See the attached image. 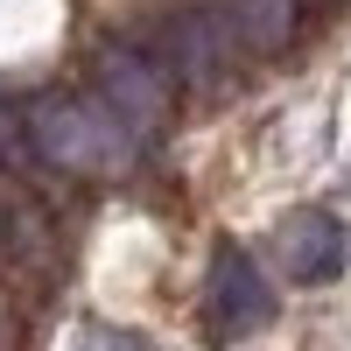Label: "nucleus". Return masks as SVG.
<instances>
[{
	"label": "nucleus",
	"instance_id": "nucleus-1",
	"mask_svg": "<svg viewBox=\"0 0 351 351\" xmlns=\"http://www.w3.org/2000/svg\"><path fill=\"white\" fill-rule=\"evenodd\" d=\"M28 141H36V155L49 169H64V176H120L134 162V148H141V141L84 92L36 99L28 106Z\"/></svg>",
	"mask_w": 351,
	"mask_h": 351
},
{
	"label": "nucleus",
	"instance_id": "nucleus-2",
	"mask_svg": "<svg viewBox=\"0 0 351 351\" xmlns=\"http://www.w3.org/2000/svg\"><path fill=\"white\" fill-rule=\"evenodd\" d=\"M232 28L218 21V8H183V14H169L155 28V56L148 64L169 77V92L176 84H190V92H218L225 71H232Z\"/></svg>",
	"mask_w": 351,
	"mask_h": 351
},
{
	"label": "nucleus",
	"instance_id": "nucleus-3",
	"mask_svg": "<svg viewBox=\"0 0 351 351\" xmlns=\"http://www.w3.org/2000/svg\"><path fill=\"white\" fill-rule=\"evenodd\" d=\"M92 77H99V106H106L134 141H141V134H155V127L169 120V106H176L169 77L148 64V49L106 43V49H99V64H92Z\"/></svg>",
	"mask_w": 351,
	"mask_h": 351
},
{
	"label": "nucleus",
	"instance_id": "nucleus-4",
	"mask_svg": "<svg viewBox=\"0 0 351 351\" xmlns=\"http://www.w3.org/2000/svg\"><path fill=\"white\" fill-rule=\"evenodd\" d=\"M267 316H274V288L253 267V253L246 246H218L211 274H204V324L218 337H253V330H267Z\"/></svg>",
	"mask_w": 351,
	"mask_h": 351
},
{
	"label": "nucleus",
	"instance_id": "nucleus-5",
	"mask_svg": "<svg viewBox=\"0 0 351 351\" xmlns=\"http://www.w3.org/2000/svg\"><path fill=\"white\" fill-rule=\"evenodd\" d=\"M281 267H288V281H302V288L337 281L344 274V225L330 211H288L281 218Z\"/></svg>",
	"mask_w": 351,
	"mask_h": 351
},
{
	"label": "nucleus",
	"instance_id": "nucleus-6",
	"mask_svg": "<svg viewBox=\"0 0 351 351\" xmlns=\"http://www.w3.org/2000/svg\"><path fill=\"white\" fill-rule=\"evenodd\" d=\"M218 21L232 28V43L253 56H281L302 28V0H225Z\"/></svg>",
	"mask_w": 351,
	"mask_h": 351
}]
</instances>
